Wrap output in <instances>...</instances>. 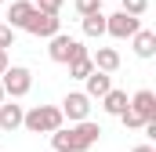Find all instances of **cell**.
<instances>
[{
  "label": "cell",
  "mask_w": 156,
  "mask_h": 152,
  "mask_svg": "<svg viewBox=\"0 0 156 152\" xmlns=\"http://www.w3.org/2000/svg\"><path fill=\"white\" fill-rule=\"evenodd\" d=\"M66 123V116L58 105H33L29 112L22 116V127L29 130V134H51V130H58Z\"/></svg>",
  "instance_id": "6da1fadb"
},
{
  "label": "cell",
  "mask_w": 156,
  "mask_h": 152,
  "mask_svg": "<svg viewBox=\"0 0 156 152\" xmlns=\"http://www.w3.org/2000/svg\"><path fill=\"white\" fill-rule=\"evenodd\" d=\"M0 87H4L7 98H26V94L33 91V73H29L26 65H7V69L0 73Z\"/></svg>",
  "instance_id": "7a4b0ae2"
},
{
  "label": "cell",
  "mask_w": 156,
  "mask_h": 152,
  "mask_svg": "<svg viewBox=\"0 0 156 152\" xmlns=\"http://www.w3.org/2000/svg\"><path fill=\"white\" fill-rule=\"evenodd\" d=\"M47 54H51V62H62V65H69L73 58H83V54H91L76 36H66V33H55L51 36V47H47Z\"/></svg>",
  "instance_id": "3957f363"
},
{
  "label": "cell",
  "mask_w": 156,
  "mask_h": 152,
  "mask_svg": "<svg viewBox=\"0 0 156 152\" xmlns=\"http://www.w3.org/2000/svg\"><path fill=\"white\" fill-rule=\"evenodd\" d=\"M26 33H33V36H44L51 40L55 33H62V18L58 15H51V11H40V7H33V15L26 18V26H22Z\"/></svg>",
  "instance_id": "277c9868"
},
{
  "label": "cell",
  "mask_w": 156,
  "mask_h": 152,
  "mask_svg": "<svg viewBox=\"0 0 156 152\" xmlns=\"http://www.w3.org/2000/svg\"><path fill=\"white\" fill-rule=\"evenodd\" d=\"M138 29H142V18H138V15H127V11L105 15V33L113 40H131Z\"/></svg>",
  "instance_id": "5b68a950"
},
{
  "label": "cell",
  "mask_w": 156,
  "mask_h": 152,
  "mask_svg": "<svg viewBox=\"0 0 156 152\" xmlns=\"http://www.w3.org/2000/svg\"><path fill=\"white\" fill-rule=\"evenodd\" d=\"M69 134H73V145H76V152H87L98 138H102V127L98 123H91V116L87 119H76L73 127H69Z\"/></svg>",
  "instance_id": "8992f818"
},
{
  "label": "cell",
  "mask_w": 156,
  "mask_h": 152,
  "mask_svg": "<svg viewBox=\"0 0 156 152\" xmlns=\"http://www.w3.org/2000/svg\"><path fill=\"white\" fill-rule=\"evenodd\" d=\"M58 109H62V116H66L69 123H76V119H87V116H91V98H87L83 91H69Z\"/></svg>",
  "instance_id": "52a82bcc"
},
{
  "label": "cell",
  "mask_w": 156,
  "mask_h": 152,
  "mask_svg": "<svg viewBox=\"0 0 156 152\" xmlns=\"http://www.w3.org/2000/svg\"><path fill=\"white\" fill-rule=\"evenodd\" d=\"M127 105L142 116L145 123H149V119H156V94H153V91H138L134 98H127Z\"/></svg>",
  "instance_id": "ba28073f"
},
{
  "label": "cell",
  "mask_w": 156,
  "mask_h": 152,
  "mask_svg": "<svg viewBox=\"0 0 156 152\" xmlns=\"http://www.w3.org/2000/svg\"><path fill=\"white\" fill-rule=\"evenodd\" d=\"M83 83H87V91H83V94H87L91 102H94V98H102V94H105V91L113 87L109 73H102V69H91V73L83 76Z\"/></svg>",
  "instance_id": "9c48e42d"
},
{
  "label": "cell",
  "mask_w": 156,
  "mask_h": 152,
  "mask_svg": "<svg viewBox=\"0 0 156 152\" xmlns=\"http://www.w3.org/2000/svg\"><path fill=\"white\" fill-rule=\"evenodd\" d=\"M91 65L102 69V73H116L120 69V51L116 47H98V51L91 54Z\"/></svg>",
  "instance_id": "30bf717a"
},
{
  "label": "cell",
  "mask_w": 156,
  "mask_h": 152,
  "mask_svg": "<svg viewBox=\"0 0 156 152\" xmlns=\"http://www.w3.org/2000/svg\"><path fill=\"white\" fill-rule=\"evenodd\" d=\"M22 116H26L22 105H15V102H0V130H18V127H22Z\"/></svg>",
  "instance_id": "8fae6325"
},
{
  "label": "cell",
  "mask_w": 156,
  "mask_h": 152,
  "mask_svg": "<svg viewBox=\"0 0 156 152\" xmlns=\"http://www.w3.org/2000/svg\"><path fill=\"white\" fill-rule=\"evenodd\" d=\"M131 43H134V54H138V58H153L156 54V33L153 29H138V33L131 36Z\"/></svg>",
  "instance_id": "7c38bea8"
},
{
  "label": "cell",
  "mask_w": 156,
  "mask_h": 152,
  "mask_svg": "<svg viewBox=\"0 0 156 152\" xmlns=\"http://www.w3.org/2000/svg\"><path fill=\"white\" fill-rule=\"evenodd\" d=\"M33 7H37L33 0H15V4H11V11H7V26H11V29H22V26H26V18L33 15Z\"/></svg>",
  "instance_id": "4fadbf2b"
},
{
  "label": "cell",
  "mask_w": 156,
  "mask_h": 152,
  "mask_svg": "<svg viewBox=\"0 0 156 152\" xmlns=\"http://www.w3.org/2000/svg\"><path fill=\"white\" fill-rule=\"evenodd\" d=\"M102 109L109 116H120L123 109H127V91H116V87H109L105 94H102Z\"/></svg>",
  "instance_id": "5bb4252c"
},
{
  "label": "cell",
  "mask_w": 156,
  "mask_h": 152,
  "mask_svg": "<svg viewBox=\"0 0 156 152\" xmlns=\"http://www.w3.org/2000/svg\"><path fill=\"white\" fill-rule=\"evenodd\" d=\"M80 29H83V36H105V15H102V11H94V15H83Z\"/></svg>",
  "instance_id": "9a60e30c"
},
{
  "label": "cell",
  "mask_w": 156,
  "mask_h": 152,
  "mask_svg": "<svg viewBox=\"0 0 156 152\" xmlns=\"http://www.w3.org/2000/svg\"><path fill=\"white\" fill-rule=\"evenodd\" d=\"M51 149H55V152H76V145H73V134H69L66 127L51 130Z\"/></svg>",
  "instance_id": "2e32d148"
},
{
  "label": "cell",
  "mask_w": 156,
  "mask_h": 152,
  "mask_svg": "<svg viewBox=\"0 0 156 152\" xmlns=\"http://www.w3.org/2000/svg\"><path fill=\"white\" fill-rule=\"evenodd\" d=\"M91 69H94V65H91V54H83V58H73V62H69V76H73V80H83Z\"/></svg>",
  "instance_id": "e0dca14e"
},
{
  "label": "cell",
  "mask_w": 156,
  "mask_h": 152,
  "mask_svg": "<svg viewBox=\"0 0 156 152\" xmlns=\"http://www.w3.org/2000/svg\"><path fill=\"white\" fill-rule=\"evenodd\" d=\"M120 123H123V127H127V130H142V127H145V119H142V116L134 112V109H131V105H127V109H123V112H120Z\"/></svg>",
  "instance_id": "ac0fdd59"
},
{
  "label": "cell",
  "mask_w": 156,
  "mask_h": 152,
  "mask_svg": "<svg viewBox=\"0 0 156 152\" xmlns=\"http://www.w3.org/2000/svg\"><path fill=\"white\" fill-rule=\"evenodd\" d=\"M120 4H123V11H127V15H138V18L149 11V0H120Z\"/></svg>",
  "instance_id": "d6986e66"
},
{
  "label": "cell",
  "mask_w": 156,
  "mask_h": 152,
  "mask_svg": "<svg viewBox=\"0 0 156 152\" xmlns=\"http://www.w3.org/2000/svg\"><path fill=\"white\" fill-rule=\"evenodd\" d=\"M0 47H4V51L15 47V29H11L7 22H0Z\"/></svg>",
  "instance_id": "ffe728a7"
},
{
  "label": "cell",
  "mask_w": 156,
  "mask_h": 152,
  "mask_svg": "<svg viewBox=\"0 0 156 152\" xmlns=\"http://www.w3.org/2000/svg\"><path fill=\"white\" fill-rule=\"evenodd\" d=\"M76 11L80 15H94V11H102V0H76Z\"/></svg>",
  "instance_id": "44dd1931"
},
{
  "label": "cell",
  "mask_w": 156,
  "mask_h": 152,
  "mask_svg": "<svg viewBox=\"0 0 156 152\" xmlns=\"http://www.w3.org/2000/svg\"><path fill=\"white\" fill-rule=\"evenodd\" d=\"M62 4H66V0H37L40 11H51V15H58V11H62Z\"/></svg>",
  "instance_id": "7402d4cb"
},
{
  "label": "cell",
  "mask_w": 156,
  "mask_h": 152,
  "mask_svg": "<svg viewBox=\"0 0 156 152\" xmlns=\"http://www.w3.org/2000/svg\"><path fill=\"white\" fill-rule=\"evenodd\" d=\"M7 65H11V58H7V51H4V47H0V73H4V69H7Z\"/></svg>",
  "instance_id": "603a6c76"
},
{
  "label": "cell",
  "mask_w": 156,
  "mask_h": 152,
  "mask_svg": "<svg viewBox=\"0 0 156 152\" xmlns=\"http://www.w3.org/2000/svg\"><path fill=\"white\" fill-rule=\"evenodd\" d=\"M131 152H156V149H153V145H134Z\"/></svg>",
  "instance_id": "cb8c5ba5"
},
{
  "label": "cell",
  "mask_w": 156,
  "mask_h": 152,
  "mask_svg": "<svg viewBox=\"0 0 156 152\" xmlns=\"http://www.w3.org/2000/svg\"><path fill=\"white\" fill-rule=\"evenodd\" d=\"M4 98H7V94H4V87H0V102H4Z\"/></svg>",
  "instance_id": "d4e9b609"
},
{
  "label": "cell",
  "mask_w": 156,
  "mask_h": 152,
  "mask_svg": "<svg viewBox=\"0 0 156 152\" xmlns=\"http://www.w3.org/2000/svg\"><path fill=\"white\" fill-rule=\"evenodd\" d=\"M0 4H4V0H0Z\"/></svg>",
  "instance_id": "484cf974"
},
{
  "label": "cell",
  "mask_w": 156,
  "mask_h": 152,
  "mask_svg": "<svg viewBox=\"0 0 156 152\" xmlns=\"http://www.w3.org/2000/svg\"><path fill=\"white\" fill-rule=\"evenodd\" d=\"M33 4H37V0H33Z\"/></svg>",
  "instance_id": "4316f807"
},
{
  "label": "cell",
  "mask_w": 156,
  "mask_h": 152,
  "mask_svg": "<svg viewBox=\"0 0 156 152\" xmlns=\"http://www.w3.org/2000/svg\"><path fill=\"white\" fill-rule=\"evenodd\" d=\"M51 152H55V149H51Z\"/></svg>",
  "instance_id": "83f0119b"
}]
</instances>
